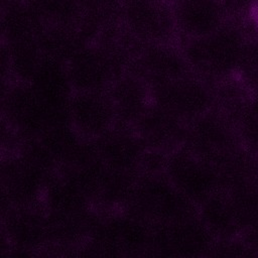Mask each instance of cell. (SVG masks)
Returning a JSON list of instances; mask_svg holds the SVG:
<instances>
[{
    "mask_svg": "<svg viewBox=\"0 0 258 258\" xmlns=\"http://www.w3.org/2000/svg\"><path fill=\"white\" fill-rule=\"evenodd\" d=\"M128 204L133 213L155 225L173 222L192 215L190 203L161 171L134 181Z\"/></svg>",
    "mask_w": 258,
    "mask_h": 258,
    "instance_id": "1",
    "label": "cell"
},
{
    "mask_svg": "<svg viewBox=\"0 0 258 258\" xmlns=\"http://www.w3.org/2000/svg\"><path fill=\"white\" fill-rule=\"evenodd\" d=\"M242 44L240 32L225 24L210 35L184 40L180 48L192 75L203 79L230 72L238 62Z\"/></svg>",
    "mask_w": 258,
    "mask_h": 258,
    "instance_id": "2",
    "label": "cell"
},
{
    "mask_svg": "<svg viewBox=\"0 0 258 258\" xmlns=\"http://www.w3.org/2000/svg\"><path fill=\"white\" fill-rule=\"evenodd\" d=\"M119 12L129 34L145 44L170 42L177 34L167 0H120Z\"/></svg>",
    "mask_w": 258,
    "mask_h": 258,
    "instance_id": "3",
    "label": "cell"
},
{
    "mask_svg": "<svg viewBox=\"0 0 258 258\" xmlns=\"http://www.w3.org/2000/svg\"><path fill=\"white\" fill-rule=\"evenodd\" d=\"M149 85L152 103L186 123L211 110L213 104L211 90L203 79L195 75Z\"/></svg>",
    "mask_w": 258,
    "mask_h": 258,
    "instance_id": "4",
    "label": "cell"
},
{
    "mask_svg": "<svg viewBox=\"0 0 258 258\" xmlns=\"http://www.w3.org/2000/svg\"><path fill=\"white\" fill-rule=\"evenodd\" d=\"M162 172L194 205L214 195L217 176L211 163L181 148L165 155Z\"/></svg>",
    "mask_w": 258,
    "mask_h": 258,
    "instance_id": "5",
    "label": "cell"
},
{
    "mask_svg": "<svg viewBox=\"0 0 258 258\" xmlns=\"http://www.w3.org/2000/svg\"><path fill=\"white\" fill-rule=\"evenodd\" d=\"M66 66L74 92L107 91L124 67L116 54L91 46H84Z\"/></svg>",
    "mask_w": 258,
    "mask_h": 258,
    "instance_id": "6",
    "label": "cell"
},
{
    "mask_svg": "<svg viewBox=\"0 0 258 258\" xmlns=\"http://www.w3.org/2000/svg\"><path fill=\"white\" fill-rule=\"evenodd\" d=\"M8 121L23 135L41 136L56 122L54 115L30 83L10 88L4 101Z\"/></svg>",
    "mask_w": 258,
    "mask_h": 258,
    "instance_id": "7",
    "label": "cell"
},
{
    "mask_svg": "<svg viewBox=\"0 0 258 258\" xmlns=\"http://www.w3.org/2000/svg\"><path fill=\"white\" fill-rule=\"evenodd\" d=\"M68 119L85 139L95 140L117 125L107 91L74 92L68 106Z\"/></svg>",
    "mask_w": 258,
    "mask_h": 258,
    "instance_id": "8",
    "label": "cell"
},
{
    "mask_svg": "<svg viewBox=\"0 0 258 258\" xmlns=\"http://www.w3.org/2000/svg\"><path fill=\"white\" fill-rule=\"evenodd\" d=\"M94 141V156L107 167L131 174L144 164L147 148L130 127L116 125Z\"/></svg>",
    "mask_w": 258,
    "mask_h": 258,
    "instance_id": "9",
    "label": "cell"
},
{
    "mask_svg": "<svg viewBox=\"0 0 258 258\" xmlns=\"http://www.w3.org/2000/svg\"><path fill=\"white\" fill-rule=\"evenodd\" d=\"M186 122L155 104L132 127L148 151L168 154L183 143Z\"/></svg>",
    "mask_w": 258,
    "mask_h": 258,
    "instance_id": "10",
    "label": "cell"
},
{
    "mask_svg": "<svg viewBox=\"0 0 258 258\" xmlns=\"http://www.w3.org/2000/svg\"><path fill=\"white\" fill-rule=\"evenodd\" d=\"M173 13L176 32L184 40L210 35L226 24L222 0H179Z\"/></svg>",
    "mask_w": 258,
    "mask_h": 258,
    "instance_id": "11",
    "label": "cell"
},
{
    "mask_svg": "<svg viewBox=\"0 0 258 258\" xmlns=\"http://www.w3.org/2000/svg\"><path fill=\"white\" fill-rule=\"evenodd\" d=\"M117 125L132 128L152 104L150 85L135 73L123 74L107 89Z\"/></svg>",
    "mask_w": 258,
    "mask_h": 258,
    "instance_id": "12",
    "label": "cell"
},
{
    "mask_svg": "<svg viewBox=\"0 0 258 258\" xmlns=\"http://www.w3.org/2000/svg\"><path fill=\"white\" fill-rule=\"evenodd\" d=\"M136 68L148 84L192 75L181 48L170 42L145 44L137 54Z\"/></svg>",
    "mask_w": 258,
    "mask_h": 258,
    "instance_id": "13",
    "label": "cell"
},
{
    "mask_svg": "<svg viewBox=\"0 0 258 258\" xmlns=\"http://www.w3.org/2000/svg\"><path fill=\"white\" fill-rule=\"evenodd\" d=\"M16 210L7 220V233L17 244L32 248L54 235L47 217L26 207Z\"/></svg>",
    "mask_w": 258,
    "mask_h": 258,
    "instance_id": "14",
    "label": "cell"
},
{
    "mask_svg": "<svg viewBox=\"0 0 258 258\" xmlns=\"http://www.w3.org/2000/svg\"><path fill=\"white\" fill-rule=\"evenodd\" d=\"M167 1H169V2L173 5L174 3H176V2H177V1H179V0H167Z\"/></svg>",
    "mask_w": 258,
    "mask_h": 258,
    "instance_id": "15",
    "label": "cell"
}]
</instances>
